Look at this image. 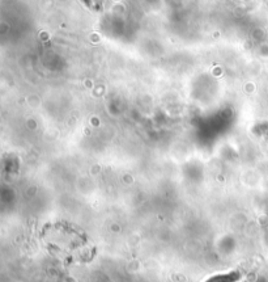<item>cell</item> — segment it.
I'll use <instances>...</instances> for the list:
<instances>
[{"instance_id": "6da1fadb", "label": "cell", "mask_w": 268, "mask_h": 282, "mask_svg": "<svg viewBox=\"0 0 268 282\" xmlns=\"http://www.w3.org/2000/svg\"><path fill=\"white\" fill-rule=\"evenodd\" d=\"M241 280V275L238 272H230L225 275L213 276L211 279L207 280L206 282H237Z\"/></svg>"}]
</instances>
